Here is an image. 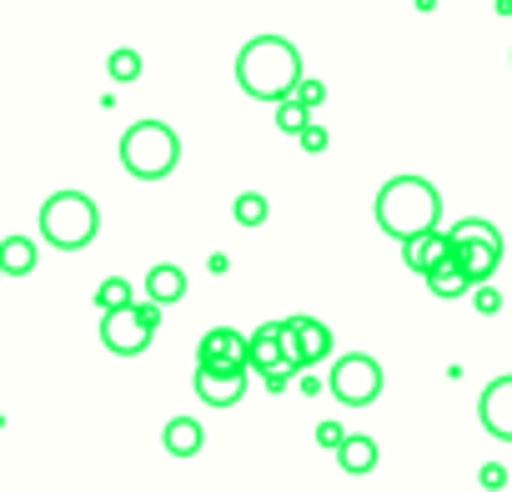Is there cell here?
<instances>
[{"mask_svg":"<svg viewBox=\"0 0 512 492\" xmlns=\"http://www.w3.org/2000/svg\"><path fill=\"white\" fill-rule=\"evenodd\" d=\"M161 442H166V452H171V457H196V452H201V442H206V432H201V422H196V417H171V422H166V432H161Z\"/></svg>","mask_w":512,"mask_h":492,"instance_id":"obj_17","label":"cell"},{"mask_svg":"<svg viewBox=\"0 0 512 492\" xmlns=\"http://www.w3.org/2000/svg\"><path fill=\"white\" fill-rule=\"evenodd\" d=\"M146 297H151V302H161V307L181 302V297H186V272H181L176 262L151 267V272H146Z\"/></svg>","mask_w":512,"mask_h":492,"instance_id":"obj_15","label":"cell"},{"mask_svg":"<svg viewBox=\"0 0 512 492\" xmlns=\"http://www.w3.org/2000/svg\"><path fill=\"white\" fill-rule=\"evenodd\" d=\"M126 302H131V282H126V277H106V282L96 287V307H101V312L126 307Z\"/></svg>","mask_w":512,"mask_h":492,"instance_id":"obj_22","label":"cell"},{"mask_svg":"<svg viewBox=\"0 0 512 492\" xmlns=\"http://www.w3.org/2000/svg\"><path fill=\"white\" fill-rule=\"evenodd\" d=\"M377 226L392 236V241H407L427 226L442 221V191L427 181V176H392L382 191H377Z\"/></svg>","mask_w":512,"mask_h":492,"instance_id":"obj_2","label":"cell"},{"mask_svg":"<svg viewBox=\"0 0 512 492\" xmlns=\"http://www.w3.org/2000/svg\"><path fill=\"white\" fill-rule=\"evenodd\" d=\"M196 362H246V337L236 327H211L196 347Z\"/></svg>","mask_w":512,"mask_h":492,"instance_id":"obj_13","label":"cell"},{"mask_svg":"<svg viewBox=\"0 0 512 492\" xmlns=\"http://www.w3.org/2000/svg\"><path fill=\"white\" fill-rule=\"evenodd\" d=\"M101 231V206L86 191H56L41 206V236L56 246V252H81L91 246Z\"/></svg>","mask_w":512,"mask_h":492,"instance_id":"obj_3","label":"cell"},{"mask_svg":"<svg viewBox=\"0 0 512 492\" xmlns=\"http://www.w3.org/2000/svg\"><path fill=\"white\" fill-rule=\"evenodd\" d=\"M402 262H407L417 277H427V272H437L442 262H452V241H447V231H442V226H427V231L407 236V241H402Z\"/></svg>","mask_w":512,"mask_h":492,"instance_id":"obj_11","label":"cell"},{"mask_svg":"<svg viewBox=\"0 0 512 492\" xmlns=\"http://www.w3.org/2000/svg\"><path fill=\"white\" fill-rule=\"evenodd\" d=\"M297 141H302V151H307V156H322V151H327V141H332V136H327V126H317V121H307V126H302V136H297Z\"/></svg>","mask_w":512,"mask_h":492,"instance_id":"obj_25","label":"cell"},{"mask_svg":"<svg viewBox=\"0 0 512 492\" xmlns=\"http://www.w3.org/2000/svg\"><path fill=\"white\" fill-rule=\"evenodd\" d=\"M231 216H236V226H267L272 201H267L262 191H241V196H236V206H231Z\"/></svg>","mask_w":512,"mask_h":492,"instance_id":"obj_19","label":"cell"},{"mask_svg":"<svg viewBox=\"0 0 512 492\" xmlns=\"http://www.w3.org/2000/svg\"><path fill=\"white\" fill-rule=\"evenodd\" d=\"M337 467H342L347 477H367V472L377 467V442L362 437V432H347L342 447H337Z\"/></svg>","mask_w":512,"mask_h":492,"instance_id":"obj_14","label":"cell"},{"mask_svg":"<svg viewBox=\"0 0 512 492\" xmlns=\"http://www.w3.org/2000/svg\"><path fill=\"white\" fill-rule=\"evenodd\" d=\"M477 417H482V427H487L497 442H512V377H492V382L482 387Z\"/></svg>","mask_w":512,"mask_h":492,"instance_id":"obj_12","label":"cell"},{"mask_svg":"<svg viewBox=\"0 0 512 492\" xmlns=\"http://www.w3.org/2000/svg\"><path fill=\"white\" fill-rule=\"evenodd\" d=\"M272 106H277V131H287V136H302V126L312 121V106H302L297 96H282Z\"/></svg>","mask_w":512,"mask_h":492,"instance_id":"obj_20","label":"cell"},{"mask_svg":"<svg viewBox=\"0 0 512 492\" xmlns=\"http://www.w3.org/2000/svg\"><path fill=\"white\" fill-rule=\"evenodd\" d=\"M156 327H161V302H151V297L111 307V312H101V347L111 357H141L151 347Z\"/></svg>","mask_w":512,"mask_h":492,"instance_id":"obj_5","label":"cell"},{"mask_svg":"<svg viewBox=\"0 0 512 492\" xmlns=\"http://www.w3.org/2000/svg\"><path fill=\"white\" fill-rule=\"evenodd\" d=\"M106 71H111V81H136L141 76V56L131 46H121V51L106 56Z\"/></svg>","mask_w":512,"mask_h":492,"instance_id":"obj_21","label":"cell"},{"mask_svg":"<svg viewBox=\"0 0 512 492\" xmlns=\"http://www.w3.org/2000/svg\"><path fill=\"white\" fill-rule=\"evenodd\" d=\"M302 81V51L287 41V36H256L241 46L236 56V86L251 96V101H282L292 96V86Z\"/></svg>","mask_w":512,"mask_h":492,"instance_id":"obj_1","label":"cell"},{"mask_svg":"<svg viewBox=\"0 0 512 492\" xmlns=\"http://www.w3.org/2000/svg\"><path fill=\"white\" fill-rule=\"evenodd\" d=\"M282 342H287V352L302 367H317V362L332 357V327L317 322V317H287L282 322Z\"/></svg>","mask_w":512,"mask_h":492,"instance_id":"obj_10","label":"cell"},{"mask_svg":"<svg viewBox=\"0 0 512 492\" xmlns=\"http://www.w3.org/2000/svg\"><path fill=\"white\" fill-rule=\"evenodd\" d=\"M477 482H482V487H502V482H507V467H502V462H487V467L477 472Z\"/></svg>","mask_w":512,"mask_h":492,"instance_id":"obj_27","label":"cell"},{"mask_svg":"<svg viewBox=\"0 0 512 492\" xmlns=\"http://www.w3.org/2000/svg\"><path fill=\"white\" fill-rule=\"evenodd\" d=\"M422 282H427V292H432V297H442V302H452V297H467V292H472V277H467L457 262H442V267H437V272H427Z\"/></svg>","mask_w":512,"mask_h":492,"instance_id":"obj_18","label":"cell"},{"mask_svg":"<svg viewBox=\"0 0 512 492\" xmlns=\"http://www.w3.org/2000/svg\"><path fill=\"white\" fill-rule=\"evenodd\" d=\"M176 161H181V136L166 121H136V126H126V136H121V166L136 181H161V176L176 171Z\"/></svg>","mask_w":512,"mask_h":492,"instance_id":"obj_4","label":"cell"},{"mask_svg":"<svg viewBox=\"0 0 512 492\" xmlns=\"http://www.w3.org/2000/svg\"><path fill=\"white\" fill-rule=\"evenodd\" d=\"M452 241V262L472 277V282H492V272L502 267V231L482 216H467L447 231Z\"/></svg>","mask_w":512,"mask_h":492,"instance_id":"obj_6","label":"cell"},{"mask_svg":"<svg viewBox=\"0 0 512 492\" xmlns=\"http://www.w3.org/2000/svg\"><path fill=\"white\" fill-rule=\"evenodd\" d=\"M0 277H6V272H0Z\"/></svg>","mask_w":512,"mask_h":492,"instance_id":"obj_28","label":"cell"},{"mask_svg":"<svg viewBox=\"0 0 512 492\" xmlns=\"http://www.w3.org/2000/svg\"><path fill=\"white\" fill-rule=\"evenodd\" d=\"M327 387H332V397L347 402V407H372V402L382 397V362L367 357V352H347V357H337Z\"/></svg>","mask_w":512,"mask_h":492,"instance_id":"obj_8","label":"cell"},{"mask_svg":"<svg viewBox=\"0 0 512 492\" xmlns=\"http://www.w3.org/2000/svg\"><path fill=\"white\" fill-rule=\"evenodd\" d=\"M292 96H297L302 106H312V111H317V106L327 101V86H322V81H312V76H302V81L292 86Z\"/></svg>","mask_w":512,"mask_h":492,"instance_id":"obj_24","label":"cell"},{"mask_svg":"<svg viewBox=\"0 0 512 492\" xmlns=\"http://www.w3.org/2000/svg\"><path fill=\"white\" fill-rule=\"evenodd\" d=\"M342 437H347V427H342V422H322V427H317V442H322V447H332V452L342 447Z\"/></svg>","mask_w":512,"mask_h":492,"instance_id":"obj_26","label":"cell"},{"mask_svg":"<svg viewBox=\"0 0 512 492\" xmlns=\"http://www.w3.org/2000/svg\"><path fill=\"white\" fill-rule=\"evenodd\" d=\"M246 362H196V397L206 407H236L246 392Z\"/></svg>","mask_w":512,"mask_h":492,"instance_id":"obj_9","label":"cell"},{"mask_svg":"<svg viewBox=\"0 0 512 492\" xmlns=\"http://www.w3.org/2000/svg\"><path fill=\"white\" fill-rule=\"evenodd\" d=\"M246 367L267 382V392H282L297 372H302V362L287 352V342H282V322H262L251 337H246Z\"/></svg>","mask_w":512,"mask_h":492,"instance_id":"obj_7","label":"cell"},{"mask_svg":"<svg viewBox=\"0 0 512 492\" xmlns=\"http://www.w3.org/2000/svg\"><path fill=\"white\" fill-rule=\"evenodd\" d=\"M36 262H41V252H36L31 236H6L0 241V272L6 277H31Z\"/></svg>","mask_w":512,"mask_h":492,"instance_id":"obj_16","label":"cell"},{"mask_svg":"<svg viewBox=\"0 0 512 492\" xmlns=\"http://www.w3.org/2000/svg\"><path fill=\"white\" fill-rule=\"evenodd\" d=\"M472 307H477L482 317H497V312H502V292L487 287V282H472Z\"/></svg>","mask_w":512,"mask_h":492,"instance_id":"obj_23","label":"cell"}]
</instances>
